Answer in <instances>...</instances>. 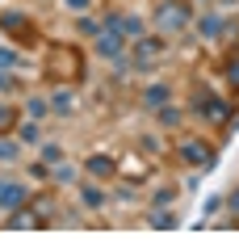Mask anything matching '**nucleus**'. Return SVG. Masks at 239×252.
Instances as JSON below:
<instances>
[{
    "label": "nucleus",
    "instance_id": "nucleus-1",
    "mask_svg": "<svg viewBox=\"0 0 239 252\" xmlns=\"http://www.w3.org/2000/svg\"><path fill=\"white\" fill-rule=\"evenodd\" d=\"M42 72L51 80H84V59H80L76 46H63V42H51L46 46V63Z\"/></svg>",
    "mask_w": 239,
    "mask_h": 252
},
{
    "label": "nucleus",
    "instance_id": "nucleus-2",
    "mask_svg": "<svg viewBox=\"0 0 239 252\" xmlns=\"http://www.w3.org/2000/svg\"><path fill=\"white\" fill-rule=\"evenodd\" d=\"M193 114L202 118V122L222 126V130H227V126H231V118H235V109H231V101L214 97L210 89H197V93H193Z\"/></svg>",
    "mask_w": 239,
    "mask_h": 252
},
{
    "label": "nucleus",
    "instance_id": "nucleus-3",
    "mask_svg": "<svg viewBox=\"0 0 239 252\" xmlns=\"http://www.w3.org/2000/svg\"><path fill=\"white\" fill-rule=\"evenodd\" d=\"M189 0H159L155 4V26L164 30V34H177V30L189 26Z\"/></svg>",
    "mask_w": 239,
    "mask_h": 252
},
{
    "label": "nucleus",
    "instance_id": "nucleus-4",
    "mask_svg": "<svg viewBox=\"0 0 239 252\" xmlns=\"http://www.w3.org/2000/svg\"><path fill=\"white\" fill-rule=\"evenodd\" d=\"M0 30H4L13 42H21V46H38V30H34V21H30L26 13H17V9L0 13Z\"/></svg>",
    "mask_w": 239,
    "mask_h": 252
},
{
    "label": "nucleus",
    "instance_id": "nucleus-5",
    "mask_svg": "<svg viewBox=\"0 0 239 252\" xmlns=\"http://www.w3.org/2000/svg\"><path fill=\"white\" fill-rule=\"evenodd\" d=\"M177 156H180V160H189V164H197V168H214V147L202 143V139H180Z\"/></svg>",
    "mask_w": 239,
    "mask_h": 252
},
{
    "label": "nucleus",
    "instance_id": "nucleus-6",
    "mask_svg": "<svg viewBox=\"0 0 239 252\" xmlns=\"http://www.w3.org/2000/svg\"><path fill=\"white\" fill-rule=\"evenodd\" d=\"M164 51H168L164 38H139V42H134V67H151Z\"/></svg>",
    "mask_w": 239,
    "mask_h": 252
},
{
    "label": "nucleus",
    "instance_id": "nucleus-7",
    "mask_svg": "<svg viewBox=\"0 0 239 252\" xmlns=\"http://www.w3.org/2000/svg\"><path fill=\"white\" fill-rule=\"evenodd\" d=\"M26 185H17V181H0V210H17L26 206Z\"/></svg>",
    "mask_w": 239,
    "mask_h": 252
},
{
    "label": "nucleus",
    "instance_id": "nucleus-8",
    "mask_svg": "<svg viewBox=\"0 0 239 252\" xmlns=\"http://www.w3.org/2000/svg\"><path fill=\"white\" fill-rule=\"evenodd\" d=\"M122 42H126V38L118 34V30H105V34H97V55H105V59H122Z\"/></svg>",
    "mask_w": 239,
    "mask_h": 252
},
{
    "label": "nucleus",
    "instance_id": "nucleus-9",
    "mask_svg": "<svg viewBox=\"0 0 239 252\" xmlns=\"http://www.w3.org/2000/svg\"><path fill=\"white\" fill-rule=\"evenodd\" d=\"M84 172H92V177H114L118 160H109V156H89V160H84Z\"/></svg>",
    "mask_w": 239,
    "mask_h": 252
},
{
    "label": "nucleus",
    "instance_id": "nucleus-10",
    "mask_svg": "<svg viewBox=\"0 0 239 252\" xmlns=\"http://www.w3.org/2000/svg\"><path fill=\"white\" fill-rule=\"evenodd\" d=\"M222 80H227L231 93H239V51H231L227 59H222Z\"/></svg>",
    "mask_w": 239,
    "mask_h": 252
},
{
    "label": "nucleus",
    "instance_id": "nucleus-11",
    "mask_svg": "<svg viewBox=\"0 0 239 252\" xmlns=\"http://www.w3.org/2000/svg\"><path fill=\"white\" fill-rule=\"evenodd\" d=\"M143 105H147V109H159V105H168V84H151V89L143 93Z\"/></svg>",
    "mask_w": 239,
    "mask_h": 252
},
{
    "label": "nucleus",
    "instance_id": "nucleus-12",
    "mask_svg": "<svg viewBox=\"0 0 239 252\" xmlns=\"http://www.w3.org/2000/svg\"><path fill=\"white\" fill-rule=\"evenodd\" d=\"M51 109H55V114H71V109H76V97H71L67 89H59V93L51 97Z\"/></svg>",
    "mask_w": 239,
    "mask_h": 252
},
{
    "label": "nucleus",
    "instance_id": "nucleus-13",
    "mask_svg": "<svg viewBox=\"0 0 239 252\" xmlns=\"http://www.w3.org/2000/svg\"><path fill=\"white\" fill-rule=\"evenodd\" d=\"M118 30H122V38H143V21L139 17H118Z\"/></svg>",
    "mask_w": 239,
    "mask_h": 252
},
{
    "label": "nucleus",
    "instance_id": "nucleus-14",
    "mask_svg": "<svg viewBox=\"0 0 239 252\" xmlns=\"http://www.w3.org/2000/svg\"><path fill=\"white\" fill-rule=\"evenodd\" d=\"M202 34L206 38H218L222 34V17H218V13H206V17H202Z\"/></svg>",
    "mask_w": 239,
    "mask_h": 252
},
{
    "label": "nucleus",
    "instance_id": "nucleus-15",
    "mask_svg": "<svg viewBox=\"0 0 239 252\" xmlns=\"http://www.w3.org/2000/svg\"><path fill=\"white\" fill-rule=\"evenodd\" d=\"M55 181H59V185H76V168H71V164H59V168H55Z\"/></svg>",
    "mask_w": 239,
    "mask_h": 252
},
{
    "label": "nucleus",
    "instance_id": "nucleus-16",
    "mask_svg": "<svg viewBox=\"0 0 239 252\" xmlns=\"http://www.w3.org/2000/svg\"><path fill=\"white\" fill-rule=\"evenodd\" d=\"M30 118H34V122H38V118H46V114H51V105H46V101H38V97H30Z\"/></svg>",
    "mask_w": 239,
    "mask_h": 252
},
{
    "label": "nucleus",
    "instance_id": "nucleus-17",
    "mask_svg": "<svg viewBox=\"0 0 239 252\" xmlns=\"http://www.w3.org/2000/svg\"><path fill=\"white\" fill-rule=\"evenodd\" d=\"M84 206H105V193H101V189H84Z\"/></svg>",
    "mask_w": 239,
    "mask_h": 252
},
{
    "label": "nucleus",
    "instance_id": "nucleus-18",
    "mask_svg": "<svg viewBox=\"0 0 239 252\" xmlns=\"http://www.w3.org/2000/svg\"><path fill=\"white\" fill-rule=\"evenodd\" d=\"M9 126H17V114H13V109L0 101V130H9Z\"/></svg>",
    "mask_w": 239,
    "mask_h": 252
},
{
    "label": "nucleus",
    "instance_id": "nucleus-19",
    "mask_svg": "<svg viewBox=\"0 0 239 252\" xmlns=\"http://www.w3.org/2000/svg\"><path fill=\"white\" fill-rule=\"evenodd\" d=\"M159 122H164V126H177V122H180V114H177L172 105H159Z\"/></svg>",
    "mask_w": 239,
    "mask_h": 252
},
{
    "label": "nucleus",
    "instance_id": "nucleus-20",
    "mask_svg": "<svg viewBox=\"0 0 239 252\" xmlns=\"http://www.w3.org/2000/svg\"><path fill=\"white\" fill-rule=\"evenodd\" d=\"M0 160L9 164V160H17V143H9V139H0Z\"/></svg>",
    "mask_w": 239,
    "mask_h": 252
},
{
    "label": "nucleus",
    "instance_id": "nucleus-21",
    "mask_svg": "<svg viewBox=\"0 0 239 252\" xmlns=\"http://www.w3.org/2000/svg\"><path fill=\"white\" fill-rule=\"evenodd\" d=\"M21 139H26V143H38V126L26 122V126H21Z\"/></svg>",
    "mask_w": 239,
    "mask_h": 252
},
{
    "label": "nucleus",
    "instance_id": "nucleus-22",
    "mask_svg": "<svg viewBox=\"0 0 239 252\" xmlns=\"http://www.w3.org/2000/svg\"><path fill=\"white\" fill-rule=\"evenodd\" d=\"M151 227H177V219L172 215H151Z\"/></svg>",
    "mask_w": 239,
    "mask_h": 252
},
{
    "label": "nucleus",
    "instance_id": "nucleus-23",
    "mask_svg": "<svg viewBox=\"0 0 239 252\" xmlns=\"http://www.w3.org/2000/svg\"><path fill=\"white\" fill-rule=\"evenodd\" d=\"M13 63H17V55H13L9 46H0V67H13Z\"/></svg>",
    "mask_w": 239,
    "mask_h": 252
},
{
    "label": "nucleus",
    "instance_id": "nucleus-24",
    "mask_svg": "<svg viewBox=\"0 0 239 252\" xmlns=\"http://www.w3.org/2000/svg\"><path fill=\"white\" fill-rule=\"evenodd\" d=\"M80 34H101V26L92 17H84V21H80Z\"/></svg>",
    "mask_w": 239,
    "mask_h": 252
},
{
    "label": "nucleus",
    "instance_id": "nucleus-25",
    "mask_svg": "<svg viewBox=\"0 0 239 252\" xmlns=\"http://www.w3.org/2000/svg\"><path fill=\"white\" fill-rule=\"evenodd\" d=\"M172 193H177V189H172V185H164V189L155 193V206H164V202H172Z\"/></svg>",
    "mask_w": 239,
    "mask_h": 252
},
{
    "label": "nucleus",
    "instance_id": "nucleus-26",
    "mask_svg": "<svg viewBox=\"0 0 239 252\" xmlns=\"http://www.w3.org/2000/svg\"><path fill=\"white\" fill-rule=\"evenodd\" d=\"M42 156H46V164H55V160H59L63 152H59V147H55V143H46V147H42Z\"/></svg>",
    "mask_w": 239,
    "mask_h": 252
},
{
    "label": "nucleus",
    "instance_id": "nucleus-27",
    "mask_svg": "<svg viewBox=\"0 0 239 252\" xmlns=\"http://www.w3.org/2000/svg\"><path fill=\"white\" fill-rule=\"evenodd\" d=\"M13 84H17V80H13V76H0V93H9Z\"/></svg>",
    "mask_w": 239,
    "mask_h": 252
},
{
    "label": "nucleus",
    "instance_id": "nucleus-28",
    "mask_svg": "<svg viewBox=\"0 0 239 252\" xmlns=\"http://www.w3.org/2000/svg\"><path fill=\"white\" fill-rule=\"evenodd\" d=\"M67 9H89V0H63Z\"/></svg>",
    "mask_w": 239,
    "mask_h": 252
},
{
    "label": "nucleus",
    "instance_id": "nucleus-29",
    "mask_svg": "<svg viewBox=\"0 0 239 252\" xmlns=\"http://www.w3.org/2000/svg\"><path fill=\"white\" fill-rule=\"evenodd\" d=\"M231 206H235V210H239V189H235V193H231Z\"/></svg>",
    "mask_w": 239,
    "mask_h": 252
}]
</instances>
